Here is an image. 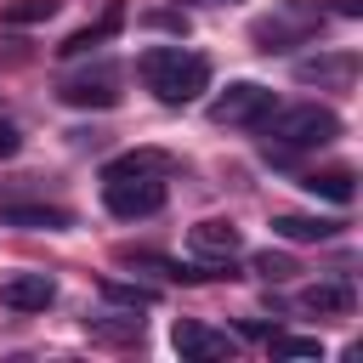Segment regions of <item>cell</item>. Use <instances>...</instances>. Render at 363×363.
<instances>
[{
	"label": "cell",
	"mask_w": 363,
	"mask_h": 363,
	"mask_svg": "<svg viewBox=\"0 0 363 363\" xmlns=\"http://www.w3.org/2000/svg\"><path fill=\"white\" fill-rule=\"evenodd\" d=\"M170 346H176L182 357H193V363H221V357H233V352H238V346H233V335H221V329H210V323H199V318H176Z\"/></svg>",
	"instance_id": "cell-7"
},
{
	"label": "cell",
	"mask_w": 363,
	"mask_h": 363,
	"mask_svg": "<svg viewBox=\"0 0 363 363\" xmlns=\"http://www.w3.org/2000/svg\"><path fill=\"white\" fill-rule=\"evenodd\" d=\"M187 244H193V255H204V261H233V255L244 250V233H238L233 221H199V227L187 233Z\"/></svg>",
	"instance_id": "cell-11"
},
{
	"label": "cell",
	"mask_w": 363,
	"mask_h": 363,
	"mask_svg": "<svg viewBox=\"0 0 363 363\" xmlns=\"http://www.w3.org/2000/svg\"><path fill=\"white\" fill-rule=\"evenodd\" d=\"M164 170H170V159L153 153V147L119 153V159L102 170V204H108V216H119V221L159 216V210H164Z\"/></svg>",
	"instance_id": "cell-1"
},
{
	"label": "cell",
	"mask_w": 363,
	"mask_h": 363,
	"mask_svg": "<svg viewBox=\"0 0 363 363\" xmlns=\"http://www.w3.org/2000/svg\"><path fill=\"white\" fill-rule=\"evenodd\" d=\"M57 11V0H17V6H6V23H45Z\"/></svg>",
	"instance_id": "cell-19"
},
{
	"label": "cell",
	"mask_w": 363,
	"mask_h": 363,
	"mask_svg": "<svg viewBox=\"0 0 363 363\" xmlns=\"http://www.w3.org/2000/svg\"><path fill=\"white\" fill-rule=\"evenodd\" d=\"M51 301H57V278L51 272H11L0 284V306H11V312H45Z\"/></svg>",
	"instance_id": "cell-8"
},
{
	"label": "cell",
	"mask_w": 363,
	"mask_h": 363,
	"mask_svg": "<svg viewBox=\"0 0 363 363\" xmlns=\"http://www.w3.org/2000/svg\"><path fill=\"white\" fill-rule=\"evenodd\" d=\"M250 272L267 278V284H284V278H295L301 267H295V255H284V250H261V255H250Z\"/></svg>",
	"instance_id": "cell-17"
},
{
	"label": "cell",
	"mask_w": 363,
	"mask_h": 363,
	"mask_svg": "<svg viewBox=\"0 0 363 363\" xmlns=\"http://www.w3.org/2000/svg\"><path fill=\"white\" fill-rule=\"evenodd\" d=\"M23 147V136H17V125H0V159H11Z\"/></svg>",
	"instance_id": "cell-20"
},
{
	"label": "cell",
	"mask_w": 363,
	"mask_h": 363,
	"mask_svg": "<svg viewBox=\"0 0 363 363\" xmlns=\"http://www.w3.org/2000/svg\"><path fill=\"white\" fill-rule=\"evenodd\" d=\"M96 289H102V301H113V306H125V312H142V306L159 301L153 284H125V278H102Z\"/></svg>",
	"instance_id": "cell-15"
},
{
	"label": "cell",
	"mask_w": 363,
	"mask_h": 363,
	"mask_svg": "<svg viewBox=\"0 0 363 363\" xmlns=\"http://www.w3.org/2000/svg\"><path fill=\"white\" fill-rule=\"evenodd\" d=\"M306 312H352V284H312L301 295Z\"/></svg>",
	"instance_id": "cell-16"
},
{
	"label": "cell",
	"mask_w": 363,
	"mask_h": 363,
	"mask_svg": "<svg viewBox=\"0 0 363 363\" xmlns=\"http://www.w3.org/2000/svg\"><path fill=\"white\" fill-rule=\"evenodd\" d=\"M267 108H272V91H267L261 79H233V85L210 102V119H216V125H261Z\"/></svg>",
	"instance_id": "cell-6"
},
{
	"label": "cell",
	"mask_w": 363,
	"mask_h": 363,
	"mask_svg": "<svg viewBox=\"0 0 363 363\" xmlns=\"http://www.w3.org/2000/svg\"><path fill=\"white\" fill-rule=\"evenodd\" d=\"M357 74V57L352 51H318V57H301L295 62V79L301 85H352Z\"/></svg>",
	"instance_id": "cell-10"
},
{
	"label": "cell",
	"mask_w": 363,
	"mask_h": 363,
	"mask_svg": "<svg viewBox=\"0 0 363 363\" xmlns=\"http://www.w3.org/2000/svg\"><path fill=\"white\" fill-rule=\"evenodd\" d=\"M318 28H323V6H312V0H284L278 11H267V17L250 23V40H255V51L278 57V51H295V45L318 40Z\"/></svg>",
	"instance_id": "cell-4"
},
{
	"label": "cell",
	"mask_w": 363,
	"mask_h": 363,
	"mask_svg": "<svg viewBox=\"0 0 363 363\" xmlns=\"http://www.w3.org/2000/svg\"><path fill=\"white\" fill-rule=\"evenodd\" d=\"M147 23H153V28H187V17H176V11H153Z\"/></svg>",
	"instance_id": "cell-21"
},
{
	"label": "cell",
	"mask_w": 363,
	"mask_h": 363,
	"mask_svg": "<svg viewBox=\"0 0 363 363\" xmlns=\"http://www.w3.org/2000/svg\"><path fill=\"white\" fill-rule=\"evenodd\" d=\"M193 6H238V0H193Z\"/></svg>",
	"instance_id": "cell-22"
},
{
	"label": "cell",
	"mask_w": 363,
	"mask_h": 363,
	"mask_svg": "<svg viewBox=\"0 0 363 363\" xmlns=\"http://www.w3.org/2000/svg\"><path fill=\"white\" fill-rule=\"evenodd\" d=\"M301 187H306L312 199H329V204H352V193H357V170H352V164L306 170V176H301Z\"/></svg>",
	"instance_id": "cell-14"
},
{
	"label": "cell",
	"mask_w": 363,
	"mask_h": 363,
	"mask_svg": "<svg viewBox=\"0 0 363 363\" xmlns=\"http://www.w3.org/2000/svg\"><path fill=\"white\" fill-rule=\"evenodd\" d=\"M267 346H272L278 357H323V340H318V335H278V329H272Z\"/></svg>",
	"instance_id": "cell-18"
},
{
	"label": "cell",
	"mask_w": 363,
	"mask_h": 363,
	"mask_svg": "<svg viewBox=\"0 0 363 363\" xmlns=\"http://www.w3.org/2000/svg\"><path fill=\"white\" fill-rule=\"evenodd\" d=\"M0 227H23V233H62L74 227V210L62 204H0Z\"/></svg>",
	"instance_id": "cell-9"
},
{
	"label": "cell",
	"mask_w": 363,
	"mask_h": 363,
	"mask_svg": "<svg viewBox=\"0 0 363 363\" xmlns=\"http://www.w3.org/2000/svg\"><path fill=\"white\" fill-rule=\"evenodd\" d=\"M57 96L68 108H113L119 102V62H91V68L68 74L57 85Z\"/></svg>",
	"instance_id": "cell-5"
},
{
	"label": "cell",
	"mask_w": 363,
	"mask_h": 363,
	"mask_svg": "<svg viewBox=\"0 0 363 363\" xmlns=\"http://www.w3.org/2000/svg\"><path fill=\"white\" fill-rule=\"evenodd\" d=\"M261 130V147L272 159H289V153H312V147H329L340 136V113L323 108V102H289V108H267V119L255 125Z\"/></svg>",
	"instance_id": "cell-3"
},
{
	"label": "cell",
	"mask_w": 363,
	"mask_h": 363,
	"mask_svg": "<svg viewBox=\"0 0 363 363\" xmlns=\"http://www.w3.org/2000/svg\"><path fill=\"white\" fill-rule=\"evenodd\" d=\"M340 227L346 221H335V216H272V233L289 244H329V238H340Z\"/></svg>",
	"instance_id": "cell-12"
},
{
	"label": "cell",
	"mask_w": 363,
	"mask_h": 363,
	"mask_svg": "<svg viewBox=\"0 0 363 363\" xmlns=\"http://www.w3.org/2000/svg\"><path fill=\"white\" fill-rule=\"evenodd\" d=\"M119 23H125V11H119V6H108V11L96 17V23L74 28V34H68V40L57 45V57H91V51H96L102 40H113V34H119Z\"/></svg>",
	"instance_id": "cell-13"
},
{
	"label": "cell",
	"mask_w": 363,
	"mask_h": 363,
	"mask_svg": "<svg viewBox=\"0 0 363 363\" xmlns=\"http://www.w3.org/2000/svg\"><path fill=\"white\" fill-rule=\"evenodd\" d=\"M136 74L164 108H187V102H199L210 91V57L187 51V45H147L136 57Z\"/></svg>",
	"instance_id": "cell-2"
}]
</instances>
